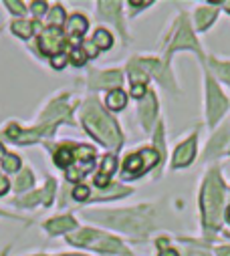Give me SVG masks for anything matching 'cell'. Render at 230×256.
<instances>
[{"label": "cell", "mask_w": 230, "mask_h": 256, "mask_svg": "<svg viewBox=\"0 0 230 256\" xmlns=\"http://www.w3.org/2000/svg\"><path fill=\"white\" fill-rule=\"evenodd\" d=\"M63 44H65V36L61 34L59 28H46L40 34V38H38V48L44 54H50V56L59 54L61 48H63Z\"/></svg>", "instance_id": "4"}, {"label": "cell", "mask_w": 230, "mask_h": 256, "mask_svg": "<svg viewBox=\"0 0 230 256\" xmlns=\"http://www.w3.org/2000/svg\"><path fill=\"white\" fill-rule=\"evenodd\" d=\"M85 58H87V54L83 52V48H79V46H77V48H73V52H71V60L75 62L77 67H81V65H83Z\"/></svg>", "instance_id": "26"}, {"label": "cell", "mask_w": 230, "mask_h": 256, "mask_svg": "<svg viewBox=\"0 0 230 256\" xmlns=\"http://www.w3.org/2000/svg\"><path fill=\"white\" fill-rule=\"evenodd\" d=\"M93 85L99 87V89H115V87L122 85V75L118 71L103 73L99 77H93Z\"/></svg>", "instance_id": "9"}, {"label": "cell", "mask_w": 230, "mask_h": 256, "mask_svg": "<svg viewBox=\"0 0 230 256\" xmlns=\"http://www.w3.org/2000/svg\"><path fill=\"white\" fill-rule=\"evenodd\" d=\"M160 256H180V254L176 250H172V248H166V250L160 252Z\"/></svg>", "instance_id": "32"}, {"label": "cell", "mask_w": 230, "mask_h": 256, "mask_svg": "<svg viewBox=\"0 0 230 256\" xmlns=\"http://www.w3.org/2000/svg\"><path fill=\"white\" fill-rule=\"evenodd\" d=\"M75 162H79L81 164V168H79V174L83 176V174H87L89 170H91V166H93V160H95V150L93 148H89V146H79V148H75Z\"/></svg>", "instance_id": "8"}, {"label": "cell", "mask_w": 230, "mask_h": 256, "mask_svg": "<svg viewBox=\"0 0 230 256\" xmlns=\"http://www.w3.org/2000/svg\"><path fill=\"white\" fill-rule=\"evenodd\" d=\"M73 198L79 200V202L87 200V198H89V188H87L85 184H83V186H77V188L73 190Z\"/></svg>", "instance_id": "25"}, {"label": "cell", "mask_w": 230, "mask_h": 256, "mask_svg": "<svg viewBox=\"0 0 230 256\" xmlns=\"http://www.w3.org/2000/svg\"><path fill=\"white\" fill-rule=\"evenodd\" d=\"M12 32L18 34L20 38H30L32 32H34V26L28 20H14L12 22Z\"/></svg>", "instance_id": "19"}, {"label": "cell", "mask_w": 230, "mask_h": 256, "mask_svg": "<svg viewBox=\"0 0 230 256\" xmlns=\"http://www.w3.org/2000/svg\"><path fill=\"white\" fill-rule=\"evenodd\" d=\"M224 6H226V10H228V12H230V2H226V4H224Z\"/></svg>", "instance_id": "36"}, {"label": "cell", "mask_w": 230, "mask_h": 256, "mask_svg": "<svg viewBox=\"0 0 230 256\" xmlns=\"http://www.w3.org/2000/svg\"><path fill=\"white\" fill-rule=\"evenodd\" d=\"M140 158H142V162H144V170H150V168H154V166L160 162V156H158L154 150H144V152H140Z\"/></svg>", "instance_id": "21"}, {"label": "cell", "mask_w": 230, "mask_h": 256, "mask_svg": "<svg viewBox=\"0 0 230 256\" xmlns=\"http://www.w3.org/2000/svg\"><path fill=\"white\" fill-rule=\"evenodd\" d=\"M124 176L126 178H138L140 174H144L146 170H144V162H142V158H140V154H134V156H130L128 160H126V164H124Z\"/></svg>", "instance_id": "14"}, {"label": "cell", "mask_w": 230, "mask_h": 256, "mask_svg": "<svg viewBox=\"0 0 230 256\" xmlns=\"http://www.w3.org/2000/svg\"><path fill=\"white\" fill-rule=\"evenodd\" d=\"M67 256H81V254H67Z\"/></svg>", "instance_id": "38"}, {"label": "cell", "mask_w": 230, "mask_h": 256, "mask_svg": "<svg viewBox=\"0 0 230 256\" xmlns=\"http://www.w3.org/2000/svg\"><path fill=\"white\" fill-rule=\"evenodd\" d=\"M140 113H142L144 123L150 127V125H152V121H154V117H156V97H154V93H146Z\"/></svg>", "instance_id": "13"}, {"label": "cell", "mask_w": 230, "mask_h": 256, "mask_svg": "<svg viewBox=\"0 0 230 256\" xmlns=\"http://www.w3.org/2000/svg\"><path fill=\"white\" fill-rule=\"evenodd\" d=\"M93 44H95L99 50H107V48H111V44H113V36H111V32H107L105 28H99V30L95 32V36H93Z\"/></svg>", "instance_id": "18"}, {"label": "cell", "mask_w": 230, "mask_h": 256, "mask_svg": "<svg viewBox=\"0 0 230 256\" xmlns=\"http://www.w3.org/2000/svg\"><path fill=\"white\" fill-rule=\"evenodd\" d=\"M216 252H218V256H230V248H226V246H222V248H218Z\"/></svg>", "instance_id": "33"}, {"label": "cell", "mask_w": 230, "mask_h": 256, "mask_svg": "<svg viewBox=\"0 0 230 256\" xmlns=\"http://www.w3.org/2000/svg\"><path fill=\"white\" fill-rule=\"evenodd\" d=\"M67 30H69L73 42H79V36L85 34V30H87V18H83L81 14H73V16L69 18Z\"/></svg>", "instance_id": "12"}, {"label": "cell", "mask_w": 230, "mask_h": 256, "mask_svg": "<svg viewBox=\"0 0 230 256\" xmlns=\"http://www.w3.org/2000/svg\"><path fill=\"white\" fill-rule=\"evenodd\" d=\"M28 186H32V174H30L28 170H24V172L20 174V178L16 180V190H24V188H28Z\"/></svg>", "instance_id": "23"}, {"label": "cell", "mask_w": 230, "mask_h": 256, "mask_svg": "<svg viewBox=\"0 0 230 256\" xmlns=\"http://www.w3.org/2000/svg\"><path fill=\"white\" fill-rule=\"evenodd\" d=\"M126 101H128V97H126V93L122 89H115V91H111L107 95V107L113 109V111L124 109L126 107Z\"/></svg>", "instance_id": "16"}, {"label": "cell", "mask_w": 230, "mask_h": 256, "mask_svg": "<svg viewBox=\"0 0 230 256\" xmlns=\"http://www.w3.org/2000/svg\"><path fill=\"white\" fill-rule=\"evenodd\" d=\"M146 85H132V97H136V99H144L146 97Z\"/></svg>", "instance_id": "27"}, {"label": "cell", "mask_w": 230, "mask_h": 256, "mask_svg": "<svg viewBox=\"0 0 230 256\" xmlns=\"http://www.w3.org/2000/svg\"><path fill=\"white\" fill-rule=\"evenodd\" d=\"M6 6H8L10 12H14V14H22V12H24V6H22L20 2H14V0H6Z\"/></svg>", "instance_id": "28"}, {"label": "cell", "mask_w": 230, "mask_h": 256, "mask_svg": "<svg viewBox=\"0 0 230 256\" xmlns=\"http://www.w3.org/2000/svg\"><path fill=\"white\" fill-rule=\"evenodd\" d=\"M184 46H192V48H196V40H194V36H192V30L188 28L186 20L182 18V26H180V32H178V36H176V42L172 44V50L184 48Z\"/></svg>", "instance_id": "11"}, {"label": "cell", "mask_w": 230, "mask_h": 256, "mask_svg": "<svg viewBox=\"0 0 230 256\" xmlns=\"http://www.w3.org/2000/svg\"><path fill=\"white\" fill-rule=\"evenodd\" d=\"M220 208H222V184H220L218 172H212L202 190V214H204V224L208 230L218 228Z\"/></svg>", "instance_id": "2"}, {"label": "cell", "mask_w": 230, "mask_h": 256, "mask_svg": "<svg viewBox=\"0 0 230 256\" xmlns=\"http://www.w3.org/2000/svg\"><path fill=\"white\" fill-rule=\"evenodd\" d=\"M69 242L77 244V246H89V248L105 250V252H120V254L126 252L122 242H118L115 238H109V236H103V234H99L95 230H81L77 234H71Z\"/></svg>", "instance_id": "3"}, {"label": "cell", "mask_w": 230, "mask_h": 256, "mask_svg": "<svg viewBox=\"0 0 230 256\" xmlns=\"http://www.w3.org/2000/svg\"><path fill=\"white\" fill-rule=\"evenodd\" d=\"M6 192H8V182H6V178L2 174H0V196L6 194Z\"/></svg>", "instance_id": "31"}, {"label": "cell", "mask_w": 230, "mask_h": 256, "mask_svg": "<svg viewBox=\"0 0 230 256\" xmlns=\"http://www.w3.org/2000/svg\"><path fill=\"white\" fill-rule=\"evenodd\" d=\"M190 256H204V254H190Z\"/></svg>", "instance_id": "37"}, {"label": "cell", "mask_w": 230, "mask_h": 256, "mask_svg": "<svg viewBox=\"0 0 230 256\" xmlns=\"http://www.w3.org/2000/svg\"><path fill=\"white\" fill-rule=\"evenodd\" d=\"M196 154V138H190L186 144L178 146L176 154H174V168H186Z\"/></svg>", "instance_id": "6"}, {"label": "cell", "mask_w": 230, "mask_h": 256, "mask_svg": "<svg viewBox=\"0 0 230 256\" xmlns=\"http://www.w3.org/2000/svg\"><path fill=\"white\" fill-rule=\"evenodd\" d=\"M48 24L50 28H61L65 24V12L61 6H52L48 12Z\"/></svg>", "instance_id": "20"}, {"label": "cell", "mask_w": 230, "mask_h": 256, "mask_svg": "<svg viewBox=\"0 0 230 256\" xmlns=\"http://www.w3.org/2000/svg\"><path fill=\"white\" fill-rule=\"evenodd\" d=\"M83 125H85V130L97 142H101L103 146H107V148H118L120 146V130H118V125H115L113 119L107 117L93 101L85 107Z\"/></svg>", "instance_id": "1"}, {"label": "cell", "mask_w": 230, "mask_h": 256, "mask_svg": "<svg viewBox=\"0 0 230 256\" xmlns=\"http://www.w3.org/2000/svg\"><path fill=\"white\" fill-rule=\"evenodd\" d=\"M32 14H36V16H42L44 12H46V2H32Z\"/></svg>", "instance_id": "29"}, {"label": "cell", "mask_w": 230, "mask_h": 256, "mask_svg": "<svg viewBox=\"0 0 230 256\" xmlns=\"http://www.w3.org/2000/svg\"><path fill=\"white\" fill-rule=\"evenodd\" d=\"M67 60H69V56H67L65 52H59V54L50 56V65H52L54 69H63V67L67 65Z\"/></svg>", "instance_id": "24"}, {"label": "cell", "mask_w": 230, "mask_h": 256, "mask_svg": "<svg viewBox=\"0 0 230 256\" xmlns=\"http://www.w3.org/2000/svg\"><path fill=\"white\" fill-rule=\"evenodd\" d=\"M44 228H46L50 234H65V232H69V230H73V228H75V220H73L71 216H65V218H54V220L46 222V224H44Z\"/></svg>", "instance_id": "10"}, {"label": "cell", "mask_w": 230, "mask_h": 256, "mask_svg": "<svg viewBox=\"0 0 230 256\" xmlns=\"http://www.w3.org/2000/svg\"><path fill=\"white\" fill-rule=\"evenodd\" d=\"M97 50H99V48H97L93 42H85V44H83V52H85L87 56H95Z\"/></svg>", "instance_id": "30"}, {"label": "cell", "mask_w": 230, "mask_h": 256, "mask_svg": "<svg viewBox=\"0 0 230 256\" xmlns=\"http://www.w3.org/2000/svg\"><path fill=\"white\" fill-rule=\"evenodd\" d=\"M214 16H216V8H200L196 12V26L200 30H204L208 24H212Z\"/></svg>", "instance_id": "17"}, {"label": "cell", "mask_w": 230, "mask_h": 256, "mask_svg": "<svg viewBox=\"0 0 230 256\" xmlns=\"http://www.w3.org/2000/svg\"><path fill=\"white\" fill-rule=\"evenodd\" d=\"M226 220L230 222V206H228V210H226Z\"/></svg>", "instance_id": "35"}, {"label": "cell", "mask_w": 230, "mask_h": 256, "mask_svg": "<svg viewBox=\"0 0 230 256\" xmlns=\"http://www.w3.org/2000/svg\"><path fill=\"white\" fill-rule=\"evenodd\" d=\"M75 150L71 148V146H65V148H61V150H56V154H54V164L59 166V168H65V170H69V166L75 162V154H73Z\"/></svg>", "instance_id": "15"}, {"label": "cell", "mask_w": 230, "mask_h": 256, "mask_svg": "<svg viewBox=\"0 0 230 256\" xmlns=\"http://www.w3.org/2000/svg\"><path fill=\"white\" fill-rule=\"evenodd\" d=\"M0 158H4V148H2V144H0Z\"/></svg>", "instance_id": "34"}, {"label": "cell", "mask_w": 230, "mask_h": 256, "mask_svg": "<svg viewBox=\"0 0 230 256\" xmlns=\"http://www.w3.org/2000/svg\"><path fill=\"white\" fill-rule=\"evenodd\" d=\"M208 101H210V107H208V117H210V121L214 123L224 111H226V107H228V101H226V97L220 93V89L212 83V81H208Z\"/></svg>", "instance_id": "5"}, {"label": "cell", "mask_w": 230, "mask_h": 256, "mask_svg": "<svg viewBox=\"0 0 230 256\" xmlns=\"http://www.w3.org/2000/svg\"><path fill=\"white\" fill-rule=\"evenodd\" d=\"M2 168H4L6 172H18L20 160H18L16 156H12V154H6V156L2 158Z\"/></svg>", "instance_id": "22"}, {"label": "cell", "mask_w": 230, "mask_h": 256, "mask_svg": "<svg viewBox=\"0 0 230 256\" xmlns=\"http://www.w3.org/2000/svg\"><path fill=\"white\" fill-rule=\"evenodd\" d=\"M115 168H118V160H115V156H105L103 166H101V172L95 176L97 188H107L109 186V178L115 172Z\"/></svg>", "instance_id": "7"}]
</instances>
